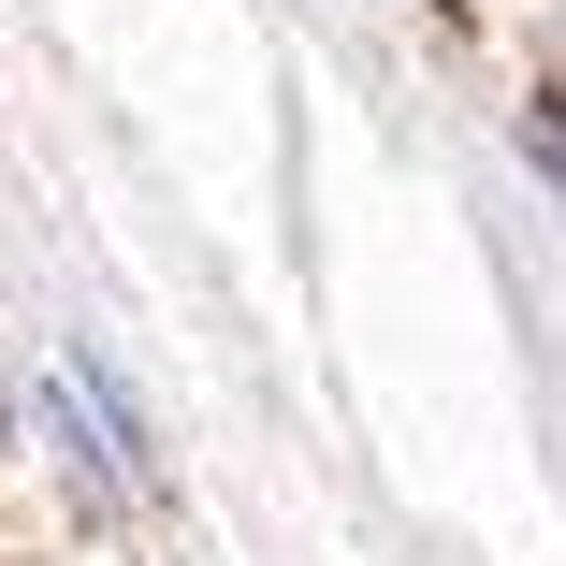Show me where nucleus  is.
I'll use <instances>...</instances> for the list:
<instances>
[{
  "instance_id": "nucleus-1",
  "label": "nucleus",
  "mask_w": 566,
  "mask_h": 566,
  "mask_svg": "<svg viewBox=\"0 0 566 566\" xmlns=\"http://www.w3.org/2000/svg\"><path fill=\"white\" fill-rule=\"evenodd\" d=\"M537 160H552V189H566V102H537Z\"/></svg>"
}]
</instances>
